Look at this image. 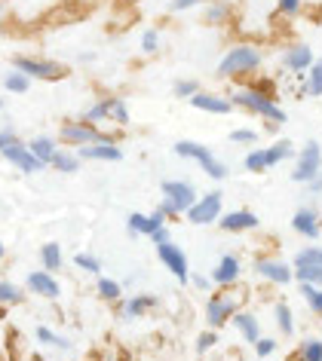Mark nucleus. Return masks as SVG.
I'll use <instances>...</instances> for the list:
<instances>
[{"mask_svg": "<svg viewBox=\"0 0 322 361\" xmlns=\"http://www.w3.org/2000/svg\"><path fill=\"white\" fill-rule=\"evenodd\" d=\"M107 107H111V114H107V123L120 126V129L132 126V114H129L126 98H120V95H107Z\"/></svg>", "mask_w": 322, "mask_h": 361, "instance_id": "28", "label": "nucleus"}, {"mask_svg": "<svg viewBox=\"0 0 322 361\" xmlns=\"http://www.w3.org/2000/svg\"><path fill=\"white\" fill-rule=\"evenodd\" d=\"M13 68L22 71L31 80H40V83H59V80L68 77V68L61 61H52L43 56H13Z\"/></svg>", "mask_w": 322, "mask_h": 361, "instance_id": "7", "label": "nucleus"}, {"mask_svg": "<svg viewBox=\"0 0 322 361\" xmlns=\"http://www.w3.org/2000/svg\"><path fill=\"white\" fill-rule=\"evenodd\" d=\"M77 153L83 162H120L123 159L120 141H93L86 147H77Z\"/></svg>", "mask_w": 322, "mask_h": 361, "instance_id": "19", "label": "nucleus"}, {"mask_svg": "<svg viewBox=\"0 0 322 361\" xmlns=\"http://www.w3.org/2000/svg\"><path fill=\"white\" fill-rule=\"evenodd\" d=\"M95 294H98V300H105V303H120L123 294H126V285L111 276H95Z\"/></svg>", "mask_w": 322, "mask_h": 361, "instance_id": "26", "label": "nucleus"}, {"mask_svg": "<svg viewBox=\"0 0 322 361\" xmlns=\"http://www.w3.org/2000/svg\"><path fill=\"white\" fill-rule=\"evenodd\" d=\"M264 65V49L255 47V43H234L221 61L215 65V77L218 80H230V83H239V80L255 77Z\"/></svg>", "mask_w": 322, "mask_h": 361, "instance_id": "2", "label": "nucleus"}, {"mask_svg": "<svg viewBox=\"0 0 322 361\" xmlns=\"http://www.w3.org/2000/svg\"><path fill=\"white\" fill-rule=\"evenodd\" d=\"M319 61H322V56H319Z\"/></svg>", "mask_w": 322, "mask_h": 361, "instance_id": "57", "label": "nucleus"}, {"mask_svg": "<svg viewBox=\"0 0 322 361\" xmlns=\"http://www.w3.org/2000/svg\"><path fill=\"white\" fill-rule=\"evenodd\" d=\"M80 166H83V159H80V153L74 147H59V153L49 162V169L59 171V175H77Z\"/></svg>", "mask_w": 322, "mask_h": 361, "instance_id": "24", "label": "nucleus"}, {"mask_svg": "<svg viewBox=\"0 0 322 361\" xmlns=\"http://www.w3.org/2000/svg\"><path fill=\"white\" fill-rule=\"evenodd\" d=\"M301 297L313 315H322V285H301Z\"/></svg>", "mask_w": 322, "mask_h": 361, "instance_id": "41", "label": "nucleus"}, {"mask_svg": "<svg viewBox=\"0 0 322 361\" xmlns=\"http://www.w3.org/2000/svg\"><path fill=\"white\" fill-rule=\"evenodd\" d=\"M80 61H83V65H86V61H95V52H83V56H80Z\"/></svg>", "mask_w": 322, "mask_h": 361, "instance_id": "53", "label": "nucleus"}, {"mask_svg": "<svg viewBox=\"0 0 322 361\" xmlns=\"http://www.w3.org/2000/svg\"><path fill=\"white\" fill-rule=\"evenodd\" d=\"M230 102H234V107H239V111H246V114L258 116V120H264L270 132H276L285 120H289L285 111L280 107V102H276V92H273L270 80H255V83L234 86Z\"/></svg>", "mask_w": 322, "mask_h": 361, "instance_id": "1", "label": "nucleus"}, {"mask_svg": "<svg viewBox=\"0 0 322 361\" xmlns=\"http://www.w3.org/2000/svg\"><path fill=\"white\" fill-rule=\"evenodd\" d=\"M298 361H322V337H307L298 346Z\"/></svg>", "mask_w": 322, "mask_h": 361, "instance_id": "40", "label": "nucleus"}, {"mask_svg": "<svg viewBox=\"0 0 322 361\" xmlns=\"http://www.w3.org/2000/svg\"><path fill=\"white\" fill-rule=\"evenodd\" d=\"M298 285H322V267H294Z\"/></svg>", "mask_w": 322, "mask_h": 361, "instance_id": "43", "label": "nucleus"}, {"mask_svg": "<svg viewBox=\"0 0 322 361\" xmlns=\"http://www.w3.org/2000/svg\"><path fill=\"white\" fill-rule=\"evenodd\" d=\"M160 193H163V200H160L157 209L166 214L169 221L175 218H184V212L191 209V205L196 202V187L191 184V180H181V178H172V180H163L160 184Z\"/></svg>", "mask_w": 322, "mask_h": 361, "instance_id": "4", "label": "nucleus"}, {"mask_svg": "<svg viewBox=\"0 0 322 361\" xmlns=\"http://www.w3.org/2000/svg\"><path fill=\"white\" fill-rule=\"evenodd\" d=\"M319 19H322V0H319Z\"/></svg>", "mask_w": 322, "mask_h": 361, "instance_id": "56", "label": "nucleus"}, {"mask_svg": "<svg viewBox=\"0 0 322 361\" xmlns=\"http://www.w3.org/2000/svg\"><path fill=\"white\" fill-rule=\"evenodd\" d=\"M34 337H37V343H43V346H49V349H71V340L68 337H61L59 331H52L47 328V324H37V331H34Z\"/></svg>", "mask_w": 322, "mask_h": 361, "instance_id": "32", "label": "nucleus"}, {"mask_svg": "<svg viewBox=\"0 0 322 361\" xmlns=\"http://www.w3.org/2000/svg\"><path fill=\"white\" fill-rule=\"evenodd\" d=\"M107 114H111V107H107V95H102V98H95V102L83 111V120L102 126V123H107Z\"/></svg>", "mask_w": 322, "mask_h": 361, "instance_id": "38", "label": "nucleus"}, {"mask_svg": "<svg viewBox=\"0 0 322 361\" xmlns=\"http://www.w3.org/2000/svg\"><path fill=\"white\" fill-rule=\"evenodd\" d=\"M292 230L298 233L301 239L316 242L319 233H322V218H319V212L313 209V205H301V209L292 214Z\"/></svg>", "mask_w": 322, "mask_h": 361, "instance_id": "17", "label": "nucleus"}, {"mask_svg": "<svg viewBox=\"0 0 322 361\" xmlns=\"http://www.w3.org/2000/svg\"><path fill=\"white\" fill-rule=\"evenodd\" d=\"M252 269L258 279H264V282H270V285H280V288L294 282V267L280 257H255Z\"/></svg>", "mask_w": 322, "mask_h": 361, "instance_id": "12", "label": "nucleus"}, {"mask_svg": "<svg viewBox=\"0 0 322 361\" xmlns=\"http://www.w3.org/2000/svg\"><path fill=\"white\" fill-rule=\"evenodd\" d=\"M209 279H212L215 288H234L239 279H243V260H239L237 255H221L218 264L212 267Z\"/></svg>", "mask_w": 322, "mask_h": 361, "instance_id": "15", "label": "nucleus"}, {"mask_svg": "<svg viewBox=\"0 0 322 361\" xmlns=\"http://www.w3.org/2000/svg\"><path fill=\"white\" fill-rule=\"evenodd\" d=\"M120 6H136V4H141V0H117Z\"/></svg>", "mask_w": 322, "mask_h": 361, "instance_id": "54", "label": "nucleus"}, {"mask_svg": "<svg viewBox=\"0 0 322 361\" xmlns=\"http://www.w3.org/2000/svg\"><path fill=\"white\" fill-rule=\"evenodd\" d=\"M191 107H196V111H203V114H215V116H225L230 111H237L234 102H230V95L205 92V89H200V92L191 98Z\"/></svg>", "mask_w": 322, "mask_h": 361, "instance_id": "20", "label": "nucleus"}, {"mask_svg": "<svg viewBox=\"0 0 322 361\" xmlns=\"http://www.w3.org/2000/svg\"><path fill=\"white\" fill-rule=\"evenodd\" d=\"M25 300V291L16 282H6L0 279V310H10V306H19Z\"/></svg>", "mask_w": 322, "mask_h": 361, "instance_id": "34", "label": "nucleus"}, {"mask_svg": "<svg viewBox=\"0 0 322 361\" xmlns=\"http://www.w3.org/2000/svg\"><path fill=\"white\" fill-rule=\"evenodd\" d=\"M322 171V144L319 141H307L304 147L294 153V169H292V180L294 184L307 187L313 178Z\"/></svg>", "mask_w": 322, "mask_h": 361, "instance_id": "10", "label": "nucleus"}, {"mask_svg": "<svg viewBox=\"0 0 322 361\" xmlns=\"http://www.w3.org/2000/svg\"><path fill=\"white\" fill-rule=\"evenodd\" d=\"M273 322H276V328H280L282 337H294V312L285 300H280L273 306Z\"/></svg>", "mask_w": 322, "mask_h": 361, "instance_id": "30", "label": "nucleus"}, {"mask_svg": "<svg viewBox=\"0 0 322 361\" xmlns=\"http://www.w3.org/2000/svg\"><path fill=\"white\" fill-rule=\"evenodd\" d=\"M237 312H239V300L230 294V288H218V291L209 294V300H205V324L215 331H221L225 324L234 322Z\"/></svg>", "mask_w": 322, "mask_h": 361, "instance_id": "8", "label": "nucleus"}, {"mask_svg": "<svg viewBox=\"0 0 322 361\" xmlns=\"http://www.w3.org/2000/svg\"><path fill=\"white\" fill-rule=\"evenodd\" d=\"M163 224H169V218L163 212H150V214H141V212H132L129 218H126V230H129V236H145L150 239V233L160 230Z\"/></svg>", "mask_w": 322, "mask_h": 361, "instance_id": "21", "label": "nucleus"}, {"mask_svg": "<svg viewBox=\"0 0 322 361\" xmlns=\"http://www.w3.org/2000/svg\"><path fill=\"white\" fill-rule=\"evenodd\" d=\"M215 346H218V331L215 328L203 331L200 337H196V355H205V352H212Z\"/></svg>", "mask_w": 322, "mask_h": 361, "instance_id": "45", "label": "nucleus"}, {"mask_svg": "<svg viewBox=\"0 0 322 361\" xmlns=\"http://www.w3.org/2000/svg\"><path fill=\"white\" fill-rule=\"evenodd\" d=\"M93 141H117V135H111V132H105L102 126H95V123H86L83 116L80 120H65L59 126V144L61 147H86V144H93Z\"/></svg>", "mask_w": 322, "mask_h": 361, "instance_id": "5", "label": "nucleus"}, {"mask_svg": "<svg viewBox=\"0 0 322 361\" xmlns=\"http://www.w3.org/2000/svg\"><path fill=\"white\" fill-rule=\"evenodd\" d=\"M154 248H157L160 264L172 273V279H178L181 285L191 282V260H187L181 245H175V242H163V245H154Z\"/></svg>", "mask_w": 322, "mask_h": 361, "instance_id": "11", "label": "nucleus"}, {"mask_svg": "<svg viewBox=\"0 0 322 361\" xmlns=\"http://www.w3.org/2000/svg\"><path fill=\"white\" fill-rule=\"evenodd\" d=\"M304 95L322 98V61L319 59L313 61V68L304 74Z\"/></svg>", "mask_w": 322, "mask_h": 361, "instance_id": "33", "label": "nucleus"}, {"mask_svg": "<svg viewBox=\"0 0 322 361\" xmlns=\"http://www.w3.org/2000/svg\"><path fill=\"white\" fill-rule=\"evenodd\" d=\"M301 10H304V0H276V13L282 19H298Z\"/></svg>", "mask_w": 322, "mask_h": 361, "instance_id": "44", "label": "nucleus"}, {"mask_svg": "<svg viewBox=\"0 0 322 361\" xmlns=\"http://www.w3.org/2000/svg\"><path fill=\"white\" fill-rule=\"evenodd\" d=\"M218 227L225 233H252L261 227V218L252 212V209H234V212H225L218 218Z\"/></svg>", "mask_w": 322, "mask_h": 361, "instance_id": "18", "label": "nucleus"}, {"mask_svg": "<svg viewBox=\"0 0 322 361\" xmlns=\"http://www.w3.org/2000/svg\"><path fill=\"white\" fill-rule=\"evenodd\" d=\"M230 324H234L239 337H243L246 343H252V346L258 343V337H261V322H258V315H255V312H249V310H239Z\"/></svg>", "mask_w": 322, "mask_h": 361, "instance_id": "23", "label": "nucleus"}, {"mask_svg": "<svg viewBox=\"0 0 322 361\" xmlns=\"http://www.w3.org/2000/svg\"><path fill=\"white\" fill-rule=\"evenodd\" d=\"M196 92H200V83H196L193 77H181V80H175L172 83V95L181 98V102H191Z\"/></svg>", "mask_w": 322, "mask_h": 361, "instance_id": "42", "label": "nucleus"}, {"mask_svg": "<svg viewBox=\"0 0 322 361\" xmlns=\"http://www.w3.org/2000/svg\"><path fill=\"white\" fill-rule=\"evenodd\" d=\"M203 4H205V0H169V4H166V10H169V13H175V16H181V13L200 10Z\"/></svg>", "mask_w": 322, "mask_h": 361, "instance_id": "46", "label": "nucleus"}, {"mask_svg": "<svg viewBox=\"0 0 322 361\" xmlns=\"http://www.w3.org/2000/svg\"><path fill=\"white\" fill-rule=\"evenodd\" d=\"M294 153H298V147L289 141V138H280V141H273L270 147H267V157H270V166H282V162H289L294 159Z\"/></svg>", "mask_w": 322, "mask_h": 361, "instance_id": "31", "label": "nucleus"}, {"mask_svg": "<svg viewBox=\"0 0 322 361\" xmlns=\"http://www.w3.org/2000/svg\"><path fill=\"white\" fill-rule=\"evenodd\" d=\"M292 267H322V245H304L294 251Z\"/></svg>", "mask_w": 322, "mask_h": 361, "instance_id": "36", "label": "nucleus"}, {"mask_svg": "<svg viewBox=\"0 0 322 361\" xmlns=\"http://www.w3.org/2000/svg\"><path fill=\"white\" fill-rule=\"evenodd\" d=\"M0 157H4L10 166H16L22 171V175H37V171H43L47 166L34 157V153L28 150V141L19 138V132L16 129H0Z\"/></svg>", "mask_w": 322, "mask_h": 361, "instance_id": "3", "label": "nucleus"}, {"mask_svg": "<svg viewBox=\"0 0 322 361\" xmlns=\"http://www.w3.org/2000/svg\"><path fill=\"white\" fill-rule=\"evenodd\" d=\"M138 49H141V56H157V52L163 49V34H160V28H145L141 31Z\"/></svg>", "mask_w": 322, "mask_h": 361, "instance_id": "35", "label": "nucleus"}, {"mask_svg": "<svg viewBox=\"0 0 322 361\" xmlns=\"http://www.w3.org/2000/svg\"><path fill=\"white\" fill-rule=\"evenodd\" d=\"M74 267L83 269V273H89V276H102V257H95L93 251H77Z\"/></svg>", "mask_w": 322, "mask_h": 361, "instance_id": "39", "label": "nucleus"}, {"mask_svg": "<svg viewBox=\"0 0 322 361\" xmlns=\"http://www.w3.org/2000/svg\"><path fill=\"white\" fill-rule=\"evenodd\" d=\"M252 349H255V355H258V358H270L273 352L280 349V343H276L273 337H264V334H261V337H258V343H255Z\"/></svg>", "mask_w": 322, "mask_h": 361, "instance_id": "47", "label": "nucleus"}, {"mask_svg": "<svg viewBox=\"0 0 322 361\" xmlns=\"http://www.w3.org/2000/svg\"><path fill=\"white\" fill-rule=\"evenodd\" d=\"M243 169L252 171V175H264V171H270V157H267V147H252L243 157Z\"/></svg>", "mask_w": 322, "mask_h": 361, "instance_id": "29", "label": "nucleus"}, {"mask_svg": "<svg viewBox=\"0 0 322 361\" xmlns=\"http://www.w3.org/2000/svg\"><path fill=\"white\" fill-rule=\"evenodd\" d=\"M25 291L40 297V300H59L61 297V282L56 279V273H49V269H31L28 279H25Z\"/></svg>", "mask_w": 322, "mask_h": 361, "instance_id": "14", "label": "nucleus"}, {"mask_svg": "<svg viewBox=\"0 0 322 361\" xmlns=\"http://www.w3.org/2000/svg\"><path fill=\"white\" fill-rule=\"evenodd\" d=\"M31 83H34V80H31V77H25L22 71H16V68L4 77V89H6L10 95H25V92L31 89Z\"/></svg>", "mask_w": 322, "mask_h": 361, "instance_id": "37", "label": "nucleus"}, {"mask_svg": "<svg viewBox=\"0 0 322 361\" xmlns=\"http://www.w3.org/2000/svg\"><path fill=\"white\" fill-rule=\"evenodd\" d=\"M221 214H225V193L209 190V193L196 196V202L184 212V218L191 221L193 227H209V224H218Z\"/></svg>", "mask_w": 322, "mask_h": 361, "instance_id": "9", "label": "nucleus"}, {"mask_svg": "<svg viewBox=\"0 0 322 361\" xmlns=\"http://www.w3.org/2000/svg\"><path fill=\"white\" fill-rule=\"evenodd\" d=\"M40 267L49 269V273H59L65 267V251H61L59 242H43L40 245Z\"/></svg>", "mask_w": 322, "mask_h": 361, "instance_id": "27", "label": "nucleus"}, {"mask_svg": "<svg viewBox=\"0 0 322 361\" xmlns=\"http://www.w3.org/2000/svg\"><path fill=\"white\" fill-rule=\"evenodd\" d=\"M59 147H61V144H59V138H52V135H34V138L28 141V150H31L34 157H37L47 169H49L52 157L59 153Z\"/></svg>", "mask_w": 322, "mask_h": 361, "instance_id": "25", "label": "nucleus"}, {"mask_svg": "<svg viewBox=\"0 0 322 361\" xmlns=\"http://www.w3.org/2000/svg\"><path fill=\"white\" fill-rule=\"evenodd\" d=\"M234 19V4L230 0H205L203 4V25L205 28H225Z\"/></svg>", "mask_w": 322, "mask_h": 361, "instance_id": "22", "label": "nucleus"}, {"mask_svg": "<svg viewBox=\"0 0 322 361\" xmlns=\"http://www.w3.org/2000/svg\"><path fill=\"white\" fill-rule=\"evenodd\" d=\"M313 61H316V56H313V49L307 43H289V47L282 49V68L292 71V74L301 77V80L313 68Z\"/></svg>", "mask_w": 322, "mask_h": 361, "instance_id": "16", "label": "nucleus"}, {"mask_svg": "<svg viewBox=\"0 0 322 361\" xmlns=\"http://www.w3.org/2000/svg\"><path fill=\"white\" fill-rule=\"evenodd\" d=\"M230 141L243 144V147H255V144H258V132L255 129H234V132H230Z\"/></svg>", "mask_w": 322, "mask_h": 361, "instance_id": "48", "label": "nucleus"}, {"mask_svg": "<svg viewBox=\"0 0 322 361\" xmlns=\"http://www.w3.org/2000/svg\"><path fill=\"white\" fill-rule=\"evenodd\" d=\"M191 285L196 288V291H212V279L209 276H200V273H191Z\"/></svg>", "mask_w": 322, "mask_h": 361, "instance_id": "50", "label": "nucleus"}, {"mask_svg": "<svg viewBox=\"0 0 322 361\" xmlns=\"http://www.w3.org/2000/svg\"><path fill=\"white\" fill-rule=\"evenodd\" d=\"M117 306V319L120 322H136V319H145L148 312H154L157 306H160V297L157 294H123V300L120 303H114Z\"/></svg>", "mask_w": 322, "mask_h": 361, "instance_id": "13", "label": "nucleus"}, {"mask_svg": "<svg viewBox=\"0 0 322 361\" xmlns=\"http://www.w3.org/2000/svg\"><path fill=\"white\" fill-rule=\"evenodd\" d=\"M102 361H126V358H123V355H120V352H117V349H107V352H105V355H102Z\"/></svg>", "mask_w": 322, "mask_h": 361, "instance_id": "52", "label": "nucleus"}, {"mask_svg": "<svg viewBox=\"0 0 322 361\" xmlns=\"http://www.w3.org/2000/svg\"><path fill=\"white\" fill-rule=\"evenodd\" d=\"M6 257V245H4V239H0V260Z\"/></svg>", "mask_w": 322, "mask_h": 361, "instance_id": "55", "label": "nucleus"}, {"mask_svg": "<svg viewBox=\"0 0 322 361\" xmlns=\"http://www.w3.org/2000/svg\"><path fill=\"white\" fill-rule=\"evenodd\" d=\"M307 187H310V193H313V196H319V193H322V171H319V175H316V178H313V180H310V184H307Z\"/></svg>", "mask_w": 322, "mask_h": 361, "instance_id": "51", "label": "nucleus"}, {"mask_svg": "<svg viewBox=\"0 0 322 361\" xmlns=\"http://www.w3.org/2000/svg\"><path fill=\"white\" fill-rule=\"evenodd\" d=\"M150 242H154V245H163V242H172V230H169V224H163V227H160V230L150 233Z\"/></svg>", "mask_w": 322, "mask_h": 361, "instance_id": "49", "label": "nucleus"}, {"mask_svg": "<svg viewBox=\"0 0 322 361\" xmlns=\"http://www.w3.org/2000/svg\"><path fill=\"white\" fill-rule=\"evenodd\" d=\"M172 150H175L181 159L196 162V166H200L212 180H225V178H227V166H225V162H221L218 157H215L212 147H205V144L191 141V138H181V141H175Z\"/></svg>", "mask_w": 322, "mask_h": 361, "instance_id": "6", "label": "nucleus"}]
</instances>
